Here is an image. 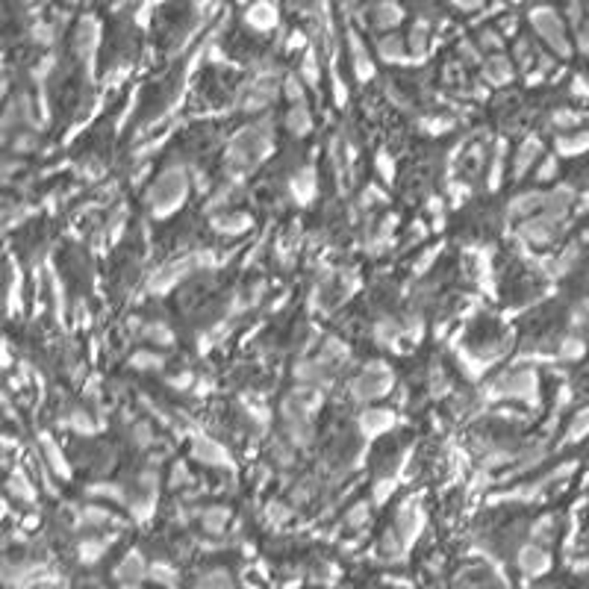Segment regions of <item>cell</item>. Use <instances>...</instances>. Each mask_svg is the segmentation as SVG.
I'll return each instance as SVG.
<instances>
[{
    "mask_svg": "<svg viewBox=\"0 0 589 589\" xmlns=\"http://www.w3.org/2000/svg\"><path fill=\"white\" fill-rule=\"evenodd\" d=\"M186 194H189L186 168L183 166H168L156 177L151 192H147V206H151V212L156 218H166V216H171V212H177L180 206H183Z\"/></svg>",
    "mask_w": 589,
    "mask_h": 589,
    "instance_id": "cell-1",
    "label": "cell"
},
{
    "mask_svg": "<svg viewBox=\"0 0 589 589\" xmlns=\"http://www.w3.org/2000/svg\"><path fill=\"white\" fill-rule=\"evenodd\" d=\"M271 144H274L271 121L263 118V121H256V124L242 130V133L233 139L227 156H230V162L236 168H251V166H256V162L266 159V154L271 151Z\"/></svg>",
    "mask_w": 589,
    "mask_h": 589,
    "instance_id": "cell-2",
    "label": "cell"
},
{
    "mask_svg": "<svg viewBox=\"0 0 589 589\" xmlns=\"http://www.w3.org/2000/svg\"><path fill=\"white\" fill-rule=\"evenodd\" d=\"M539 380L533 368H516V371H504L495 380H489L483 386V398L486 401H525V404H536L539 401Z\"/></svg>",
    "mask_w": 589,
    "mask_h": 589,
    "instance_id": "cell-3",
    "label": "cell"
},
{
    "mask_svg": "<svg viewBox=\"0 0 589 589\" xmlns=\"http://www.w3.org/2000/svg\"><path fill=\"white\" fill-rule=\"evenodd\" d=\"M389 389H392V371H389L386 363H368V366L351 380V395H354V401H359V404L378 401V398L386 395Z\"/></svg>",
    "mask_w": 589,
    "mask_h": 589,
    "instance_id": "cell-4",
    "label": "cell"
},
{
    "mask_svg": "<svg viewBox=\"0 0 589 589\" xmlns=\"http://www.w3.org/2000/svg\"><path fill=\"white\" fill-rule=\"evenodd\" d=\"M563 224H566V216H554V212H536V216L525 218L519 224V233L521 239H528L531 244H548L554 242L560 233H563Z\"/></svg>",
    "mask_w": 589,
    "mask_h": 589,
    "instance_id": "cell-5",
    "label": "cell"
},
{
    "mask_svg": "<svg viewBox=\"0 0 589 589\" xmlns=\"http://www.w3.org/2000/svg\"><path fill=\"white\" fill-rule=\"evenodd\" d=\"M531 21L533 27L539 30V36H542L554 51H557L560 56H569V42H566V32H563V24L557 18V12H551V9H536L531 15Z\"/></svg>",
    "mask_w": 589,
    "mask_h": 589,
    "instance_id": "cell-6",
    "label": "cell"
},
{
    "mask_svg": "<svg viewBox=\"0 0 589 589\" xmlns=\"http://www.w3.org/2000/svg\"><path fill=\"white\" fill-rule=\"evenodd\" d=\"M277 97V86L268 83L266 74H259V83H248L244 86V97H242V109L244 112H259V109H268Z\"/></svg>",
    "mask_w": 589,
    "mask_h": 589,
    "instance_id": "cell-7",
    "label": "cell"
},
{
    "mask_svg": "<svg viewBox=\"0 0 589 589\" xmlns=\"http://www.w3.org/2000/svg\"><path fill=\"white\" fill-rule=\"evenodd\" d=\"M542 209H545V192L531 189V192H521V194H516V198H510V204H507V216L525 221V218L536 216V212H542Z\"/></svg>",
    "mask_w": 589,
    "mask_h": 589,
    "instance_id": "cell-8",
    "label": "cell"
},
{
    "mask_svg": "<svg viewBox=\"0 0 589 589\" xmlns=\"http://www.w3.org/2000/svg\"><path fill=\"white\" fill-rule=\"evenodd\" d=\"M192 457L204 466H230V454L209 436H194L192 439Z\"/></svg>",
    "mask_w": 589,
    "mask_h": 589,
    "instance_id": "cell-9",
    "label": "cell"
},
{
    "mask_svg": "<svg viewBox=\"0 0 589 589\" xmlns=\"http://www.w3.org/2000/svg\"><path fill=\"white\" fill-rule=\"evenodd\" d=\"M539 159H542V142L533 139V136H531V139H525V142L519 144L516 156H513V177H516V180H521V177H525V174L536 166Z\"/></svg>",
    "mask_w": 589,
    "mask_h": 589,
    "instance_id": "cell-10",
    "label": "cell"
},
{
    "mask_svg": "<svg viewBox=\"0 0 589 589\" xmlns=\"http://www.w3.org/2000/svg\"><path fill=\"white\" fill-rule=\"evenodd\" d=\"M209 227L221 236H244L254 227V218L248 212H227V216H216L209 221Z\"/></svg>",
    "mask_w": 589,
    "mask_h": 589,
    "instance_id": "cell-11",
    "label": "cell"
},
{
    "mask_svg": "<svg viewBox=\"0 0 589 589\" xmlns=\"http://www.w3.org/2000/svg\"><path fill=\"white\" fill-rule=\"evenodd\" d=\"M359 433H363L366 439H374V436H380L386 430H392V424H395V416H392L389 410H366L363 416H359Z\"/></svg>",
    "mask_w": 589,
    "mask_h": 589,
    "instance_id": "cell-12",
    "label": "cell"
},
{
    "mask_svg": "<svg viewBox=\"0 0 589 589\" xmlns=\"http://www.w3.org/2000/svg\"><path fill=\"white\" fill-rule=\"evenodd\" d=\"M548 566H551L548 551H542L539 545H525L519 551V569L525 575H542V571H548Z\"/></svg>",
    "mask_w": 589,
    "mask_h": 589,
    "instance_id": "cell-13",
    "label": "cell"
},
{
    "mask_svg": "<svg viewBox=\"0 0 589 589\" xmlns=\"http://www.w3.org/2000/svg\"><path fill=\"white\" fill-rule=\"evenodd\" d=\"M316 192H318V180H316V168L313 166L301 168L298 174L292 177V194H294V201H298V204H309L316 198Z\"/></svg>",
    "mask_w": 589,
    "mask_h": 589,
    "instance_id": "cell-14",
    "label": "cell"
},
{
    "mask_svg": "<svg viewBox=\"0 0 589 589\" xmlns=\"http://www.w3.org/2000/svg\"><path fill=\"white\" fill-rule=\"evenodd\" d=\"M286 130L292 136H306L309 130H313V112H309L306 101L304 104H292L289 112H286V118H283Z\"/></svg>",
    "mask_w": 589,
    "mask_h": 589,
    "instance_id": "cell-15",
    "label": "cell"
},
{
    "mask_svg": "<svg viewBox=\"0 0 589 589\" xmlns=\"http://www.w3.org/2000/svg\"><path fill=\"white\" fill-rule=\"evenodd\" d=\"M513 74H516V71H513V62L507 59V56H501V54H498V56H489V59L483 62V77H486L492 86L510 83Z\"/></svg>",
    "mask_w": 589,
    "mask_h": 589,
    "instance_id": "cell-16",
    "label": "cell"
},
{
    "mask_svg": "<svg viewBox=\"0 0 589 589\" xmlns=\"http://www.w3.org/2000/svg\"><path fill=\"white\" fill-rule=\"evenodd\" d=\"M575 204V189L560 183L545 192V212H554V216H566L569 206Z\"/></svg>",
    "mask_w": 589,
    "mask_h": 589,
    "instance_id": "cell-17",
    "label": "cell"
},
{
    "mask_svg": "<svg viewBox=\"0 0 589 589\" xmlns=\"http://www.w3.org/2000/svg\"><path fill=\"white\" fill-rule=\"evenodd\" d=\"M378 56L389 65H398V62H407L410 59V51H407V44L401 36H383L378 42Z\"/></svg>",
    "mask_w": 589,
    "mask_h": 589,
    "instance_id": "cell-18",
    "label": "cell"
},
{
    "mask_svg": "<svg viewBox=\"0 0 589 589\" xmlns=\"http://www.w3.org/2000/svg\"><path fill=\"white\" fill-rule=\"evenodd\" d=\"M139 336L144 342H151V345H166V348L174 345V333H171V327L166 321H144Z\"/></svg>",
    "mask_w": 589,
    "mask_h": 589,
    "instance_id": "cell-19",
    "label": "cell"
},
{
    "mask_svg": "<svg viewBox=\"0 0 589 589\" xmlns=\"http://www.w3.org/2000/svg\"><path fill=\"white\" fill-rule=\"evenodd\" d=\"M186 271H192V263H174V266H168V268H162L154 280H151V289L154 292H166V289H171L180 277H186Z\"/></svg>",
    "mask_w": 589,
    "mask_h": 589,
    "instance_id": "cell-20",
    "label": "cell"
},
{
    "mask_svg": "<svg viewBox=\"0 0 589 589\" xmlns=\"http://www.w3.org/2000/svg\"><path fill=\"white\" fill-rule=\"evenodd\" d=\"M42 451H44V457H47V463H51V469L59 474V478L68 480V478H71V466H68V460H65V454L56 448V442L44 436V439H42Z\"/></svg>",
    "mask_w": 589,
    "mask_h": 589,
    "instance_id": "cell-21",
    "label": "cell"
},
{
    "mask_svg": "<svg viewBox=\"0 0 589 589\" xmlns=\"http://www.w3.org/2000/svg\"><path fill=\"white\" fill-rule=\"evenodd\" d=\"M94 47H97V21L86 18L83 24H80V30H77V54L89 56Z\"/></svg>",
    "mask_w": 589,
    "mask_h": 589,
    "instance_id": "cell-22",
    "label": "cell"
},
{
    "mask_svg": "<svg viewBox=\"0 0 589 589\" xmlns=\"http://www.w3.org/2000/svg\"><path fill=\"white\" fill-rule=\"evenodd\" d=\"M142 575H144V560L139 557L136 551H133V554H127L124 563L116 569V578H121V581H127V583L142 581Z\"/></svg>",
    "mask_w": 589,
    "mask_h": 589,
    "instance_id": "cell-23",
    "label": "cell"
},
{
    "mask_svg": "<svg viewBox=\"0 0 589 589\" xmlns=\"http://www.w3.org/2000/svg\"><path fill=\"white\" fill-rule=\"evenodd\" d=\"M578 259H581V244H569V248L551 263V277H563V274H569L571 268L578 266Z\"/></svg>",
    "mask_w": 589,
    "mask_h": 589,
    "instance_id": "cell-24",
    "label": "cell"
},
{
    "mask_svg": "<svg viewBox=\"0 0 589 589\" xmlns=\"http://www.w3.org/2000/svg\"><path fill=\"white\" fill-rule=\"evenodd\" d=\"M351 54H354V74H356L359 80H368V77L374 74V65H371L368 54L363 51V44H359L356 36H351Z\"/></svg>",
    "mask_w": 589,
    "mask_h": 589,
    "instance_id": "cell-25",
    "label": "cell"
},
{
    "mask_svg": "<svg viewBox=\"0 0 589 589\" xmlns=\"http://www.w3.org/2000/svg\"><path fill=\"white\" fill-rule=\"evenodd\" d=\"M401 9L395 4H380L378 9H374V27L378 30H392V27H398L401 24Z\"/></svg>",
    "mask_w": 589,
    "mask_h": 589,
    "instance_id": "cell-26",
    "label": "cell"
},
{
    "mask_svg": "<svg viewBox=\"0 0 589 589\" xmlns=\"http://www.w3.org/2000/svg\"><path fill=\"white\" fill-rule=\"evenodd\" d=\"M398 528H401V533H404L407 539H413V536L418 533V528H421V513L416 510L413 504H407L404 510L398 513Z\"/></svg>",
    "mask_w": 589,
    "mask_h": 589,
    "instance_id": "cell-27",
    "label": "cell"
},
{
    "mask_svg": "<svg viewBox=\"0 0 589 589\" xmlns=\"http://www.w3.org/2000/svg\"><path fill=\"white\" fill-rule=\"evenodd\" d=\"M401 333H404V327L398 321H392V318H380L378 324H374V336H378L383 345H389V348H395V342L401 339Z\"/></svg>",
    "mask_w": 589,
    "mask_h": 589,
    "instance_id": "cell-28",
    "label": "cell"
},
{
    "mask_svg": "<svg viewBox=\"0 0 589 589\" xmlns=\"http://www.w3.org/2000/svg\"><path fill=\"white\" fill-rule=\"evenodd\" d=\"M557 147H560V154H566V156H575V154L589 151V130H583L581 136H560Z\"/></svg>",
    "mask_w": 589,
    "mask_h": 589,
    "instance_id": "cell-29",
    "label": "cell"
},
{
    "mask_svg": "<svg viewBox=\"0 0 589 589\" xmlns=\"http://www.w3.org/2000/svg\"><path fill=\"white\" fill-rule=\"evenodd\" d=\"M130 366L139 368V371H156V368L166 366V356L151 354V351H136L133 356H130Z\"/></svg>",
    "mask_w": 589,
    "mask_h": 589,
    "instance_id": "cell-30",
    "label": "cell"
},
{
    "mask_svg": "<svg viewBox=\"0 0 589 589\" xmlns=\"http://www.w3.org/2000/svg\"><path fill=\"white\" fill-rule=\"evenodd\" d=\"M227 519H230V510H227V507H209V510H204V528L209 533H221Z\"/></svg>",
    "mask_w": 589,
    "mask_h": 589,
    "instance_id": "cell-31",
    "label": "cell"
},
{
    "mask_svg": "<svg viewBox=\"0 0 589 589\" xmlns=\"http://www.w3.org/2000/svg\"><path fill=\"white\" fill-rule=\"evenodd\" d=\"M583 436H589V407H583L578 416H571V424L566 430V442H581Z\"/></svg>",
    "mask_w": 589,
    "mask_h": 589,
    "instance_id": "cell-32",
    "label": "cell"
},
{
    "mask_svg": "<svg viewBox=\"0 0 589 589\" xmlns=\"http://www.w3.org/2000/svg\"><path fill=\"white\" fill-rule=\"evenodd\" d=\"M283 97L289 104H304L306 101V86L301 83V77H294V74H289L286 80H283Z\"/></svg>",
    "mask_w": 589,
    "mask_h": 589,
    "instance_id": "cell-33",
    "label": "cell"
},
{
    "mask_svg": "<svg viewBox=\"0 0 589 589\" xmlns=\"http://www.w3.org/2000/svg\"><path fill=\"white\" fill-rule=\"evenodd\" d=\"M586 354V342L581 339V336H566L563 342H560V359H581Z\"/></svg>",
    "mask_w": 589,
    "mask_h": 589,
    "instance_id": "cell-34",
    "label": "cell"
},
{
    "mask_svg": "<svg viewBox=\"0 0 589 589\" xmlns=\"http://www.w3.org/2000/svg\"><path fill=\"white\" fill-rule=\"evenodd\" d=\"M198 589H233V583H230V575H227V571L216 569V571H206V575H201Z\"/></svg>",
    "mask_w": 589,
    "mask_h": 589,
    "instance_id": "cell-35",
    "label": "cell"
},
{
    "mask_svg": "<svg viewBox=\"0 0 589 589\" xmlns=\"http://www.w3.org/2000/svg\"><path fill=\"white\" fill-rule=\"evenodd\" d=\"M301 80H304V83H306L309 89L318 86L321 71H318V62H316V56H313V54H306V56H304V62H301Z\"/></svg>",
    "mask_w": 589,
    "mask_h": 589,
    "instance_id": "cell-36",
    "label": "cell"
},
{
    "mask_svg": "<svg viewBox=\"0 0 589 589\" xmlns=\"http://www.w3.org/2000/svg\"><path fill=\"white\" fill-rule=\"evenodd\" d=\"M89 495H104V498H112V501H127L124 486H118V483H92Z\"/></svg>",
    "mask_w": 589,
    "mask_h": 589,
    "instance_id": "cell-37",
    "label": "cell"
},
{
    "mask_svg": "<svg viewBox=\"0 0 589 589\" xmlns=\"http://www.w3.org/2000/svg\"><path fill=\"white\" fill-rule=\"evenodd\" d=\"M248 21L254 24V27H259V30H268V27H274V12L266 6V4H259V6H254L251 12H248Z\"/></svg>",
    "mask_w": 589,
    "mask_h": 589,
    "instance_id": "cell-38",
    "label": "cell"
},
{
    "mask_svg": "<svg viewBox=\"0 0 589 589\" xmlns=\"http://www.w3.org/2000/svg\"><path fill=\"white\" fill-rule=\"evenodd\" d=\"M133 442H136L139 448H151L154 442H156L151 424H147V421H136V424H133Z\"/></svg>",
    "mask_w": 589,
    "mask_h": 589,
    "instance_id": "cell-39",
    "label": "cell"
},
{
    "mask_svg": "<svg viewBox=\"0 0 589 589\" xmlns=\"http://www.w3.org/2000/svg\"><path fill=\"white\" fill-rule=\"evenodd\" d=\"M557 168H560L557 156H542V162H539V168H536V180L539 183H551V180L557 177Z\"/></svg>",
    "mask_w": 589,
    "mask_h": 589,
    "instance_id": "cell-40",
    "label": "cell"
},
{
    "mask_svg": "<svg viewBox=\"0 0 589 589\" xmlns=\"http://www.w3.org/2000/svg\"><path fill=\"white\" fill-rule=\"evenodd\" d=\"M424 47H428V24H416L410 36V56H421Z\"/></svg>",
    "mask_w": 589,
    "mask_h": 589,
    "instance_id": "cell-41",
    "label": "cell"
},
{
    "mask_svg": "<svg viewBox=\"0 0 589 589\" xmlns=\"http://www.w3.org/2000/svg\"><path fill=\"white\" fill-rule=\"evenodd\" d=\"M36 144H39L36 133H32V130H24V127L18 130V136H15V142H12V147H15L18 154H30Z\"/></svg>",
    "mask_w": 589,
    "mask_h": 589,
    "instance_id": "cell-42",
    "label": "cell"
},
{
    "mask_svg": "<svg viewBox=\"0 0 589 589\" xmlns=\"http://www.w3.org/2000/svg\"><path fill=\"white\" fill-rule=\"evenodd\" d=\"M9 492H12V495H18V498H24V501H32V498H36V492H32L30 480H27V478H21V474H15V478L9 480Z\"/></svg>",
    "mask_w": 589,
    "mask_h": 589,
    "instance_id": "cell-43",
    "label": "cell"
},
{
    "mask_svg": "<svg viewBox=\"0 0 589 589\" xmlns=\"http://www.w3.org/2000/svg\"><path fill=\"white\" fill-rule=\"evenodd\" d=\"M551 121H554V127H566V130H571L575 124H581V116H578V112H571V109H554Z\"/></svg>",
    "mask_w": 589,
    "mask_h": 589,
    "instance_id": "cell-44",
    "label": "cell"
},
{
    "mask_svg": "<svg viewBox=\"0 0 589 589\" xmlns=\"http://www.w3.org/2000/svg\"><path fill=\"white\" fill-rule=\"evenodd\" d=\"M366 521H368V504L359 501V504H354L351 510H348V525L351 528H363Z\"/></svg>",
    "mask_w": 589,
    "mask_h": 589,
    "instance_id": "cell-45",
    "label": "cell"
},
{
    "mask_svg": "<svg viewBox=\"0 0 589 589\" xmlns=\"http://www.w3.org/2000/svg\"><path fill=\"white\" fill-rule=\"evenodd\" d=\"M501 171H504V142L498 144V154L492 159V171H489V189H498L501 186Z\"/></svg>",
    "mask_w": 589,
    "mask_h": 589,
    "instance_id": "cell-46",
    "label": "cell"
},
{
    "mask_svg": "<svg viewBox=\"0 0 589 589\" xmlns=\"http://www.w3.org/2000/svg\"><path fill=\"white\" fill-rule=\"evenodd\" d=\"M65 424H68V428H74V430H83V433H92L94 430V424H92V418L86 413H74L71 418H65Z\"/></svg>",
    "mask_w": 589,
    "mask_h": 589,
    "instance_id": "cell-47",
    "label": "cell"
},
{
    "mask_svg": "<svg viewBox=\"0 0 589 589\" xmlns=\"http://www.w3.org/2000/svg\"><path fill=\"white\" fill-rule=\"evenodd\" d=\"M83 521H86V525H104V521H109V513L101 510V507H86Z\"/></svg>",
    "mask_w": 589,
    "mask_h": 589,
    "instance_id": "cell-48",
    "label": "cell"
},
{
    "mask_svg": "<svg viewBox=\"0 0 589 589\" xmlns=\"http://www.w3.org/2000/svg\"><path fill=\"white\" fill-rule=\"evenodd\" d=\"M386 204V194L378 189V186H368L366 192H363V198H359V206H374V204Z\"/></svg>",
    "mask_w": 589,
    "mask_h": 589,
    "instance_id": "cell-49",
    "label": "cell"
},
{
    "mask_svg": "<svg viewBox=\"0 0 589 589\" xmlns=\"http://www.w3.org/2000/svg\"><path fill=\"white\" fill-rule=\"evenodd\" d=\"M309 498H313V483L301 480L298 486L292 489V501H294V504H301V501H309Z\"/></svg>",
    "mask_w": 589,
    "mask_h": 589,
    "instance_id": "cell-50",
    "label": "cell"
},
{
    "mask_svg": "<svg viewBox=\"0 0 589 589\" xmlns=\"http://www.w3.org/2000/svg\"><path fill=\"white\" fill-rule=\"evenodd\" d=\"M186 480H189V471H186V466H183V463H177V466H174V471H171V486L177 489L180 483H186Z\"/></svg>",
    "mask_w": 589,
    "mask_h": 589,
    "instance_id": "cell-51",
    "label": "cell"
},
{
    "mask_svg": "<svg viewBox=\"0 0 589 589\" xmlns=\"http://www.w3.org/2000/svg\"><path fill=\"white\" fill-rule=\"evenodd\" d=\"M101 551H104V542H89V545H83V560H97V557H101Z\"/></svg>",
    "mask_w": 589,
    "mask_h": 589,
    "instance_id": "cell-52",
    "label": "cell"
},
{
    "mask_svg": "<svg viewBox=\"0 0 589 589\" xmlns=\"http://www.w3.org/2000/svg\"><path fill=\"white\" fill-rule=\"evenodd\" d=\"M480 44H483V47H489V51H492V47H495V51H498V47H501V39H498V32H492V30H486L483 36H480Z\"/></svg>",
    "mask_w": 589,
    "mask_h": 589,
    "instance_id": "cell-53",
    "label": "cell"
},
{
    "mask_svg": "<svg viewBox=\"0 0 589 589\" xmlns=\"http://www.w3.org/2000/svg\"><path fill=\"white\" fill-rule=\"evenodd\" d=\"M154 575H156L162 583H174V571H171V569H162V566H156V569H154Z\"/></svg>",
    "mask_w": 589,
    "mask_h": 589,
    "instance_id": "cell-54",
    "label": "cell"
},
{
    "mask_svg": "<svg viewBox=\"0 0 589 589\" xmlns=\"http://www.w3.org/2000/svg\"><path fill=\"white\" fill-rule=\"evenodd\" d=\"M454 4L460 6V9H478V6L483 4V0H454Z\"/></svg>",
    "mask_w": 589,
    "mask_h": 589,
    "instance_id": "cell-55",
    "label": "cell"
},
{
    "mask_svg": "<svg viewBox=\"0 0 589 589\" xmlns=\"http://www.w3.org/2000/svg\"><path fill=\"white\" fill-rule=\"evenodd\" d=\"M581 51H589V24L581 27Z\"/></svg>",
    "mask_w": 589,
    "mask_h": 589,
    "instance_id": "cell-56",
    "label": "cell"
},
{
    "mask_svg": "<svg viewBox=\"0 0 589 589\" xmlns=\"http://www.w3.org/2000/svg\"><path fill=\"white\" fill-rule=\"evenodd\" d=\"M581 316H583V318H589V294L581 301Z\"/></svg>",
    "mask_w": 589,
    "mask_h": 589,
    "instance_id": "cell-57",
    "label": "cell"
}]
</instances>
